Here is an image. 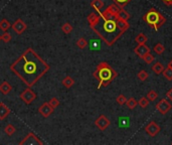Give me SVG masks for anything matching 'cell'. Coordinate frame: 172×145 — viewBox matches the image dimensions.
I'll list each match as a JSON object with an SVG mask.
<instances>
[{
  "mask_svg": "<svg viewBox=\"0 0 172 145\" xmlns=\"http://www.w3.org/2000/svg\"><path fill=\"white\" fill-rule=\"evenodd\" d=\"M9 69L23 84L31 88L49 71L50 67L35 50L28 48L13 63H11Z\"/></svg>",
  "mask_w": 172,
  "mask_h": 145,
  "instance_id": "obj_1",
  "label": "cell"
},
{
  "mask_svg": "<svg viewBox=\"0 0 172 145\" xmlns=\"http://www.w3.org/2000/svg\"><path fill=\"white\" fill-rule=\"evenodd\" d=\"M104 22L101 25V29L94 28V32L101 37L103 41H105L107 45H113L120 37L123 35V31L120 30L117 22L115 19H103Z\"/></svg>",
  "mask_w": 172,
  "mask_h": 145,
  "instance_id": "obj_2",
  "label": "cell"
},
{
  "mask_svg": "<svg viewBox=\"0 0 172 145\" xmlns=\"http://www.w3.org/2000/svg\"><path fill=\"white\" fill-rule=\"evenodd\" d=\"M118 75V72L106 62H102L99 63L96 68V71L93 74L94 78L98 80L99 82L98 89H101L102 87H108L117 78Z\"/></svg>",
  "mask_w": 172,
  "mask_h": 145,
  "instance_id": "obj_3",
  "label": "cell"
},
{
  "mask_svg": "<svg viewBox=\"0 0 172 145\" xmlns=\"http://www.w3.org/2000/svg\"><path fill=\"white\" fill-rule=\"evenodd\" d=\"M146 23L151 28H153L154 30H159L162 25L166 22V18L165 16L163 15L161 12H159L158 10H156L155 8H151L148 12H146V13L143 15V17H142Z\"/></svg>",
  "mask_w": 172,
  "mask_h": 145,
  "instance_id": "obj_4",
  "label": "cell"
},
{
  "mask_svg": "<svg viewBox=\"0 0 172 145\" xmlns=\"http://www.w3.org/2000/svg\"><path fill=\"white\" fill-rule=\"evenodd\" d=\"M120 9H121V7L118 6L116 3H114L107 7L105 11L99 12V14H100L102 19H115Z\"/></svg>",
  "mask_w": 172,
  "mask_h": 145,
  "instance_id": "obj_5",
  "label": "cell"
},
{
  "mask_svg": "<svg viewBox=\"0 0 172 145\" xmlns=\"http://www.w3.org/2000/svg\"><path fill=\"white\" fill-rule=\"evenodd\" d=\"M20 145H41L44 144V141L40 140V138H38L37 136L30 132V133H28L25 137L21 140L19 142Z\"/></svg>",
  "mask_w": 172,
  "mask_h": 145,
  "instance_id": "obj_6",
  "label": "cell"
},
{
  "mask_svg": "<svg viewBox=\"0 0 172 145\" xmlns=\"http://www.w3.org/2000/svg\"><path fill=\"white\" fill-rule=\"evenodd\" d=\"M36 98H37L36 94L33 92V90H31L30 87L25 89V90L20 94V99L22 100L26 105L31 104L32 102L36 99Z\"/></svg>",
  "mask_w": 172,
  "mask_h": 145,
  "instance_id": "obj_7",
  "label": "cell"
},
{
  "mask_svg": "<svg viewBox=\"0 0 172 145\" xmlns=\"http://www.w3.org/2000/svg\"><path fill=\"white\" fill-rule=\"evenodd\" d=\"M111 124V122L105 115H100L95 121V125L97 126V128L101 131H105Z\"/></svg>",
  "mask_w": 172,
  "mask_h": 145,
  "instance_id": "obj_8",
  "label": "cell"
},
{
  "mask_svg": "<svg viewBox=\"0 0 172 145\" xmlns=\"http://www.w3.org/2000/svg\"><path fill=\"white\" fill-rule=\"evenodd\" d=\"M11 27H12V29H13V31L16 32V35H22L25 30H26L27 25L22 19L18 18V19H16L14 21L13 24H11Z\"/></svg>",
  "mask_w": 172,
  "mask_h": 145,
  "instance_id": "obj_9",
  "label": "cell"
},
{
  "mask_svg": "<svg viewBox=\"0 0 172 145\" xmlns=\"http://www.w3.org/2000/svg\"><path fill=\"white\" fill-rule=\"evenodd\" d=\"M145 131L149 136L151 137H155V136L161 131V128L155 121H151L149 124L145 127Z\"/></svg>",
  "mask_w": 172,
  "mask_h": 145,
  "instance_id": "obj_10",
  "label": "cell"
},
{
  "mask_svg": "<svg viewBox=\"0 0 172 145\" xmlns=\"http://www.w3.org/2000/svg\"><path fill=\"white\" fill-rule=\"evenodd\" d=\"M172 108V105L171 103L166 99H162L159 101V103L156 105V109L160 112L162 115H165L169 112V111L171 110Z\"/></svg>",
  "mask_w": 172,
  "mask_h": 145,
  "instance_id": "obj_11",
  "label": "cell"
},
{
  "mask_svg": "<svg viewBox=\"0 0 172 145\" xmlns=\"http://www.w3.org/2000/svg\"><path fill=\"white\" fill-rule=\"evenodd\" d=\"M53 110L54 108L51 107L49 102H45V103H44L40 108H38V113H40L42 117L47 118L53 113Z\"/></svg>",
  "mask_w": 172,
  "mask_h": 145,
  "instance_id": "obj_12",
  "label": "cell"
},
{
  "mask_svg": "<svg viewBox=\"0 0 172 145\" xmlns=\"http://www.w3.org/2000/svg\"><path fill=\"white\" fill-rule=\"evenodd\" d=\"M150 52H151V49H149V46L146 45V44H138L136 46V48L134 49V53L138 55L139 58H143L145 54H149Z\"/></svg>",
  "mask_w": 172,
  "mask_h": 145,
  "instance_id": "obj_13",
  "label": "cell"
},
{
  "mask_svg": "<svg viewBox=\"0 0 172 145\" xmlns=\"http://www.w3.org/2000/svg\"><path fill=\"white\" fill-rule=\"evenodd\" d=\"M87 20L90 24V27L94 28V27H96L99 24V22L101 21V16H100V14H97V13H95V12H92V13H90L88 15Z\"/></svg>",
  "mask_w": 172,
  "mask_h": 145,
  "instance_id": "obj_14",
  "label": "cell"
},
{
  "mask_svg": "<svg viewBox=\"0 0 172 145\" xmlns=\"http://www.w3.org/2000/svg\"><path fill=\"white\" fill-rule=\"evenodd\" d=\"M115 20H116V22H117V25L120 28V30L123 31L124 33L130 28V23L128 22V20H124V19L118 18V17H115Z\"/></svg>",
  "mask_w": 172,
  "mask_h": 145,
  "instance_id": "obj_15",
  "label": "cell"
},
{
  "mask_svg": "<svg viewBox=\"0 0 172 145\" xmlns=\"http://www.w3.org/2000/svg\"><path fill=\"white\" fill-rule=\"evenodd\" d=\"M10 113H11L10 109L3 102H0V120H4Z\"/></svg>",
  "mask_w": 172,
  "mask_h": 145,
  "instance_id": "obj_16",
  "label": "cell"
},
{
  "mask_svg": "<svg viewBox=\"0 0 172 145\" xmlns=\"http://www.w3.org/2000/svg\"><path fill=\"white\" fill-rule=\"evenodd\" d=\"M11 91H12V86L8 82H6V81H4V82L0 84V92L3 95H8Z\"/></svg>",
  "mask_w": 172,
  "mask_h": 145,
  "instance_id": "obj_17",
  "label": "cell"
},
{
  "mask_svg": "<svg viewBox=\"0 0 172 145\" xmlns=\"http://www.w3.org/2000/svg\"><path fill=\"white\" fill-rule=\"evenodd\" d=\"M62 83L63 85V87H66L67 89H71L75 85V80L71 76H67L64 77V79L62 81Z\"/></svg>",
  "mask_w": 172,
  "mask_h": 145,
  "instance_id": "obj_18",
  "label": "cell"
},
{
  "mask_svg": "<svg viewBox=\"0 0 172 145\" xmlns=\"http://www.w3.org/2000/svg\"><path fill=\"white\" fill-rule=\"evenodd\" d=\"M91 6L99 13V12H101L102 8L104 7V1L103 0H93L91 2Z\"/></svg>",
  "mask_w": 172,
  "mask_h": 145,
  "instance_id": "obj_19",
  "label": "cell"
},
{
  "mask_svg": "<svg viewBox=\"0 0 172 145\" xmlns=\"http://www.w3.org/2000/svg\"><path fill=\"white\" fill-rule=\"evenodd\" d=\"M164 66H163V63H159V62H157V63H155L154 65L152 66V71L155 72L156 75H160V74H162V72L164 71Z\"/></svg>",
  "mask_w": 172,
  "mask_h": 145,
  "instance_id": "obj_20",
  "label": "cell"
},
{
  "mask_svg": "<svg viewBox=\"0 0 172 145\" xmlns=\"http://www.w3.org/2000/svg\"><path fill=\"white\" fill-rule=\"evenodd\" d=\"M11 27V23L6 18H3L0 20V29L3 31H7Z\"/></svg>",
  "mask_w": 172,
  "mask_h": 145,
  "instance_id": "obj_21",
  "label": "cell"
},
{
  "mask_svg": "<svg viewBox=\"0 0 172 145\" xmlns=\"http://www.w3.org/2000/svg\"><path fill=\"white\" fill-rule=\"evenodd\" d=\"M116 17L124 19V20H129V19H130V17H131V15L129 14L125 9H123V8H121V9L119 10L118 14H117V16H116Z\"/></svg>",
  "mask_w": 172,
  "mask_h": 145,
  "instance_id": "obj_22",
  "label": "cell"
},
{
  "mask_svg": "<svg viewBox=\"0 0 172 145\" xmlns=\"http://www.w3.org/2000/svg\"><path fill=\"white\" fill-rule=\"evenodd\" d=\"M153 50H154V53H155L156 54L160 55V54H162L163 53L165 52V46L163 45L162 44H160V42H158V44H156L155 45H154Z\"/></svg>",
  "mask_w": 172,
  "mask_h": 145,
  "instance_id": "obj_23",
  "label": "cell"
},
{
  "mask_svg": "<svg viewBox=\"0 0 172 145\" xmlns=\"http://www.w3.org/2000/svg\"><path fill=\"white\" fill-rule=\"evenodd\" d=\"M147 40H148V38H147V36H146L144 33H139L138 35H137L136 37H135V41L137 42L138 44H146L147 42Z\"/></svg>",
  "mask_w": 172,
  "mask_h": 145,
  "instance_id": "obj_24",
  "label": "cell"
},
{
  "mask_svg": "<svg viewBox=\"0 0 172 145\" xmlns=\"http://www.w3.org/2000/svg\"><path fill=\"white\" fill-rule=\"evenodd\" d=\"M162 75L168 81H172V69L169 66H167L166 69H164V71L162 72Z\"/></svg>",
  "mask_w": 172,
  "mask_h": 145,
  "instance_id": "obj_25",
  "label": "cell"
},
{
  "mask_svg": "<svg viewBox=\"0 0 172 145\" xmlns=\"http://www.w3.org/2000/svg\"><path fill=\"white\" fill-rule=\"evenodd\" d=\"M62 30L63 33L66 35H70V33L72 31V25L70 22H66L62 25Z\"/></svg>",
  "mask_w": 172,
  "mask_h": 145,
  "instance_id": "obj_26",
  "label": "cell"
},
{
  "mask_svg": "<svg viewBox=\"0 0 172 145\" xmlns=\"http://www.w3.org/2000/svg\"><path fill=\"white\" fill-rule=\"evenodd\" d=\"M126 105H127V107L130 110H133V109L136 108V106H138V102H137L134 98H130V99L127 100Z\"/></svg>",
  "mask_w": 172,
  "mask_h": 145,
  "instance_id": "obj_27",
  "label": "cell"
},
{
  "mask_svg": "<svg viewBox=\"0 0 172 145\" xmlns=\"http://www.w3.org/2000/svg\"><path fill=\"white\" fill-rule=\"evenodd\" d=\"M4 131H5V133L6 135L8 136H12L14 133H15V131H16V128L12 125V124H8L6 125V127L4 128Z\"/></svg>",
  "mask_w": 172,
  "mask_h": 145,
  "instance_id": "obj_28",
  "label": "cell"
},
{
  "mask_svg": "<svg viewBox=\"0 0 172 145\" xmlns=\"http://www.w3.org/2000/svg\"><path fill=\"white\" fill-rule=\"evenodd\" d=\"M87 45H88V41L85 37H81L77 41V46L81 49H84L85 48H87Z\"/></svg>",
  "mask_w": 172,
  "mask_h": 145,
  "instance_id": "obj_29",
  "label": "cell"
},
{
  "mask_svg": "<svg viewBox=\"0 0 172 145\" xmlns=\"http://www.w3.org/2000/svg\"><path fill=\"white\" fill-rule=\"evenodd\" d=\"M146 98L149 100V102H153V101H155L158 98V93H156L154 90H151V91H149L147 93V96H146Z\"/></svg>",
  "mask_w": 172,
  "mask_h": 145,
  "instance_id": "obj_30",
  "label": "cell"
},
{
  "mask_svg": "<svg viewBox=\"0 0 172 145\" xmlns=\"http://www.w3.org/2000/svg\"><path fill=\"white\" fill-rule=\"evenodd\" d=\"M137 78H138V80L141 81V82H144V81L148 79V72L144 70H142L137 74Z\"/></svg>",
  "mask_w": 172,
  "mask_h": 145,
  "instance_id": "obj_31",
  "label": "cell"
},
{
  "mask_svg": "<svg viewBox=\"0 0 172 145\" xmlns=\"http://www.w3.org/2000/svg\"><path fill=\"white\" fill-rule=\"evenodd\" d=\"M142 59L146 63H148V65H150V63H152L154 62V59H155V58H154V55L151 54V53H149L147 54H145L143 58H142Z\"/></svg>",
  "mask_w": 172,
  "mask_h": 145,
  "instance_id": "obj_32",
  "label": "cell"
},
{
  "mask_svg": "<svg viewBox=\"0 0 172 145\" xmlns=\"http://www.w3.org/2000/svg\"><path fill=\"white\" fill-rule=\"evenodd\" d=\"M12 40V36L9 32H7V31H4V33L1 35V40L3 42H5V44H8L9 41H11Z\"/></svg>",
  "mask_w": 172,
  "mask_h": 145,
  "instance_id": "obj_33",
  "label": "cell"
},
{
  "mask_svg": "<svg viewBox=\"0 0 172 145\" xmlns=\"http://www.w3.org/2000/svg\"><path fill=\"white\" fill-rule=\"evenodd\" d=\"M138 105L140 106L141 108H143V109L147 108V106L149 105V100L146 97L141 98V99L139 100V102H138Z\"/></svg>",
  "mask_w": 172,
  "mask_h": 145,
  "instance_id": "obj_34",
  "label": "cell"
},
{
  "mask_svg": "<svg viewBox=\"0 0 172 145\" xmlns=\"http://www.w3.org/2000/svg\"><path fill=\"white\" fill-rule=\"evenodd\" d=\"M114 1V3H116L117 4L118 6H120L121 8H123L124 6H126V5H128L129 3H130L132 0H113Z\"/></svg>",
  "mask_w": 172,
  "mask_h": 145,
  "instance_id": "obj_35",
  "label": "cell"
},
{
  "mask_svg": "<svg viewBox=\"0 0 172 145\" xmlns=\"http://www.w3.org/2000/svg\"><path fill=\"white\" fill-rule=\"evenodd\" d=\"M116 102H117L119 105H125L126 102H127V98L121 94V95H119L117 98H116Z\"/></svg>",
  "mask_w": 172,
  "mask_h": 145,
  "instance_id": "obj_36",
  "label": "cell"
},
{
  "mask_svg": "<svg viewBox=\"0 0 172 145\" xmlns=\"http://www.w3.org/2000/svg\"><path fill=\"white\" fill-rule=\"evenodd\" d=\"M49 105L51 106L53 108H57V107H58L59 106V104H61V102H59L57 98H51V99L49 100Z\"/></svg>",
  "mask_w": 172,
  "mask_h": 145,
  "instance_id": "obj_37",
  "label": "cell"
},
{
  "mask_svg": "<svg viewBox=\"0 0 172 145\" xmlns=\"http://www.w3.org/2000/svg\"><path fill=\"white\" fill-rule=\"evenodd\" d=\"M129 121V118H124V117H121L119 119V125L120 127H128L129 125L125 122H128Z\"/></svg>",
  "mask_w": 172,
  "mask_h": 145,
  "instance_id": "obj_38",
  "label": "cell"
},
{
  "mask_svg": "<svg viewBox=\"0 0 172 145\" xmlns=\"http://www.w3.org/2000/svg\"><path fill=\"white\" fill-rule=\"evenodd\" d=\"M92 41V45H91V49L92 50H96L97 49H98V44H96V41L97 40H91Z\"/></svg>",
  "mask_w": 172,
  "mask_h": 145,
  "instance_id": "obj_39",
  "label": "cell"
},
{
  "mask_svg": "<svg viewBox=\"0 0 172 145\" xmlns=\"http://www.w3.org/2000/svg\"><path fill=\"white\" fill-rule=\"evenodd\" d=\"M166 6H172V0H161Z\"/></svg>",
  "mask_w": 172,
  "mask_h": 145,
  "instance_id": "obj_40",
  "label": "cell"
},
{
  "mask_svg": "<svg viewBox=\"0 0 172 145\" xmlns=\"http://www.w3.org/2000/svg\"><path fill=\"white\" fill-rule=\"evenodd\" d=\"M166 97L168 98V99L172 102V88L170 89V90H169L168 92L166 93Z\"/></svg>",
  "mask_w": 172,
  "mask_h": 145,
  "instance_id": "obj_41",
  "label": "cell"
},
{
  "mask_svg": "<svg viewBox=\"0 0 172 145\" xmlns=\"http://www.w3.org/2000/svg\"><path fill=\"white\" fill-rule=\"evenodd\" d=\"M168 66H169V67L171 68V69H172V59H171V61H170V63H168Z\"/></svg>",
  "mask_w": 172,
  "mask_h": 145,
  "instance_id": "obj_42",
  "label": "cell"
},
{
  "mask_svg": "<svg viewBox=\"0 0 172 145\" xmlns=\"http://www.w3.org/2000/svg\"><path fill=\"white\" fill-rule=\"evenodd\" d=\"M0 40H1V35H0Z\"/></svg>",
  "mask_w": 172,
  "mask_h": 145,
  "instance_id": "obj_43",
  "label": "cell"
}]
</instances>
